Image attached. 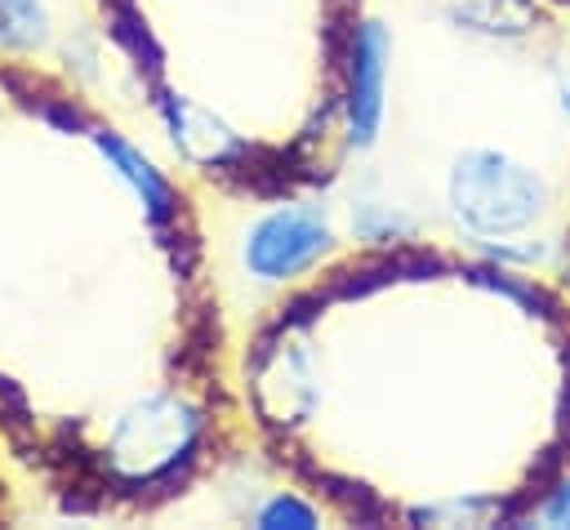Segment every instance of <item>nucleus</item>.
<instances>
[{"label":"nucleus","mask_w":570,"mask_h":530,"mask_svg":"<svg viewBox=\"0 0 570 530\" xmlns=\"http://www.w3.org/2000/svg\"><path fill=\"white\" fill-rule=\"evenodd\" d=\"M263 521H303V526H307V512L294 508V503H272V508L263 512Z\"/></svg>","instance_id":"nucleus-4"},{"label":"nucleus","mask_w":570,"mask_h":530,"mask_svg":"<svg viewBox=\"0 0 570 530\" xmlns=\"http://www.w3.org/2000/svg\"><path fill=\"white\" fill-rule=\"evenodd\" d=\"M548 512H552L557 521H566V517H570V485H566V494H557V503H552Z\"/></svg>","instance_id":"nucleus-5"},{"label":"nucleus","mask_w":570,"mask_h":530,"mask_svg":"<svg viewBox=\"0 0 570 530\" xmlns=\"http://www.w3.org/2000/svg\"><path fill=\"white\" fill-rule=\"evenodd\" d=\"M383 31L370 22L356 40V85H352V120H356V134L370 138L374 134V120H379V89H383Z\"/></svg>","instance_id":"nucleus-2"},{"label":"nucleus","mask_w":570,"mask_h":530,"mask_svg":"<svg viewBox=\"0 0 570 530\" xmlns=\"http://www.w3.org/2000/svg\"><path fill=\"white\" fill-rule=\"evenodd\" d=\"M40 4L36 0H0V40L4 45H31L40 40Z\"/></svg>","instance_id":"nucleus-3"},{"label":"nucleus","mask_w":570,"mask_h":530,"mask_svg":"<svg viewBox=\"0 0 570 530\" xmlns=\"http://www.w3.org/2000/svg\"><path fill=\"white\" fill-rule=\"evenodd\" d=\"M321 245H325L321 218H312V214H276V218H267L263 227H254L245 258H249V267H254L258 276H289V272H298Z\"/></svg>","instance_id":"nucleus-1"}]
</instances>
